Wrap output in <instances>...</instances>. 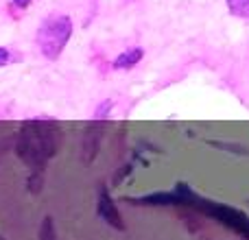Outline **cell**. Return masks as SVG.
<instances>
[{"label":"cell","instance_id":"1","mask_svg":"<svg viewBox=\"0 0 249 240\" xmlns=\"http://www.w3.org/2000/svg\"><path fill=\"white\" fill-rule=\"evenodd\" d=\"M61 146V124L51 118L24 120L16 137V155L29 172H46Z\"/></svg>","mask_w":249,"mask_h":240},{"label":"cell","instance_id":"2","mask_svg":"<svg viewBox=\"0 0 249 240\" xmlns=\"http://www.w3.org/2000/svg\"><path fill=\"white\" fill-rule=\"evenodd\" d=\"M175 194H177V206L190 207V210L199 212V214L208 216V219H214L216 223L228 227L236 236H241L243 240H249V216L243 210L228 206V203H219V201L201 197L184 181L175 184Z\"/></svg>","mask_w":249,"mask_h":240},{"label":"cell","instance_id":"3","mask_svg":"<svg viewBox=\"0 0 249 240\" xmlns=\"http://www.w3.org/2000/svg\"><path fill=\"white\" fill-rule=\"evenodd\" d=\"M72 33H74V24L68 13H51V16H46L39 22L35 44H37L39 52L48 61H55L66 51Z\"/></svg>","mask_w":249,"mask_h":240},{"label":"cell","instance_id":"4","mask_svg":"<svg viewBox=\"0 0 249 240\" xmlns=\"http://www.w3.org/2000/svg\"><path fill=\"white\" fill-rule=\"evenodd\" d=\"M96 216H99L103 223H107L109 227L118 229V232H124L123 214H121V210H118L112 192H109V188L105 184H101L99 192H96Z\"/></svg>","mask_w":249,"mask_h":240},{"label":"cell","instance_id":"5","mask_svg":"<svg viewBox=\"0 0 249 240\" xmlns=\"http://www.w3.org/2000/svg\"><path fill=\"white\" fill-rule=\"evenodd\" d=\"M105 120H94L88 124L86 133H83V142H81V153L86 162H92L99 153V144H101V129H103Z\"/></svg>","mask_w":249,"mask_h":240},{"label":"cell","instance_id":"6","mask_svg":"<svg viewBox=\"0 0 249 240\" xmlns=\"http://www.w3.org/2000/svg\"><path fill=\"white\" fill-rule=\"evenodd\" d=\"M142 57H144V51H142L140 46H131V48H127V51H123L121 55L112 61V68L114 70H133L142 61Z\"/></svg>","mask_w":249,"mask_h":240},{"label":"cell","instance_id":"7","mask_svg":"<svg viewBox=\"0 0 249 240\" xmlns=\"http://www.w3.org/2000/svg\"><path fill=\"white\" fill-rule=\"evenodd\" d=\"M230 13L241 20H249V0H225Z\"/></svg>","mask_w":249,"mask_h":240},{"label":"cell","instance_id":"8","mask_svg":"<svg viewBox=\"0 0 249 240\" xmlns=\"http://www.w3.org/2000/svg\"><path fill=\"white\" fill-rule=\"evenodd\" d=\"M44 181H46V172H29V177H26V190L31 194H39L44 188Z\"/></svg>","mask_w":249,"mask_h":240},{"label":"cell","instance_id":"9","mask_svg":"<svg viewBox=\"0 0 249 240\" xmlns=\"http://www.w3.org/2000/svg\"><path fill=\"white\" fill-rule=\"evenodd\" d=\"M39 240H59L57 238V229L51 216H44L42 225H39Z\"/></svg>","mask_w":249,"mask_h":240},{"label":"cell","instance_id":"10","mask_svg":"<svg viewBox=\"0 0 249 240\" xmlns=\"http://www.w3.org/2000/svg\"><path fill=\"white\" fill-rule=\"evenodd\" d=\"M208 144L216 146V149H223L228 151V153H234V155H249V151L245 149V146L236 144V142H221V140H210Z\"/></svg>","mask_w":249,"mask_h":240},{"label":"cell","instance_id":"11","mask_svg":"<svg viewBox=\"0 0 249 240\" xmlns=\"http://www.w3.org/2000/svg\"><path fill=\"white\" fill-rule=\"evenodd\" d=\"M112 109H114V101L112 99H105L103 103L96 107V112H94V120H107L109 118V114H112Z\"/></svg>","mask_w":249,"mask_h":240},{"label":"cell","instance_id":"12","mask_svg":"<svg viewBox=\"0 0 249 240\" xmlns=\"http://www.w3.org/2000/svg\"><path fill=\"white\" fill-rule=\"evenodd\" d=\"M13 61V52L9 51L7 46H0V70L4 68V66H9Z\"/></svg>","mask_w":249,"mask_h":240},{"label":"cell","instance_id":"13","mask_svg":"<svg viewBox=\"0 0 249 240\" xmlns=\"http://www.w3.org/2000/svg\"><path fill=\"white\" fill-rule=\"evenodd\" d=\"M31 2H33V0H11V7H16L18 11H24Z\"/></svg>","mask_w":249,"mask_h":240},{"label":"cell","instance_id":"14","mask_svg":"<svg viewBox=\"0 0 249 240\" xmlns=\"http://www.w3.org/2000/svg\"><path fill=\"white\" fill-rule=\"evenodd\" d=\"M0 240H4V238H2V236H0Z\"/></svg>","mask_w":249,"mask_h":240}]
</instances>
